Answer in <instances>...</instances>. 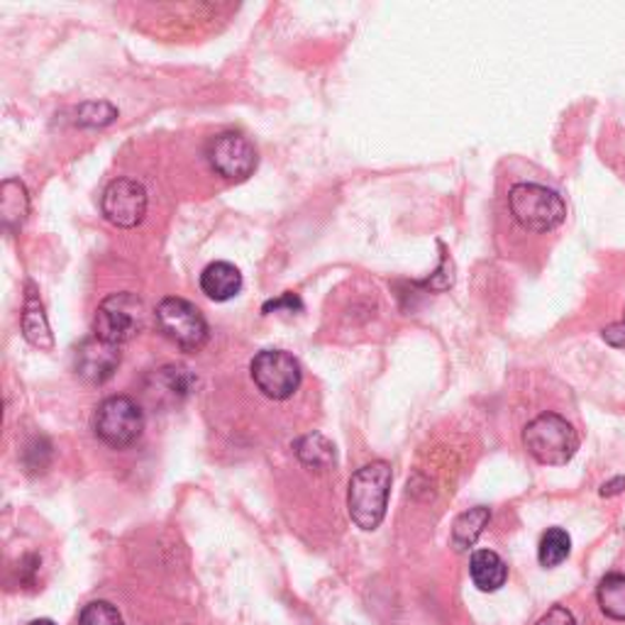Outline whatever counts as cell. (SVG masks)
<instances>
[{"label":"cell","instance_id":"obj_1","mask_svg":"<svg viewBox=\"0 0 625 625\" xmlns=\"http://www.w3.org/2000/svg\"><path fill=\"white\" fill-rule=\"evenodd\" d=\"M393 484L391 464L377 460L357 469L347 489V513L362 531H377L387 515L389 494Z\"/></svg>","mask_w":625,"mask_h":625},{"label":"cell","instance_id":"obj_2","mask_svg":"<svg viewBox=\"0 0 625 625\" xmlns=\"http://www.w3.org/2000/svg\"><path fill=\"white\" fill-rule=\"evenodd\" d=\"M509 211L513 221L527 233H552L567 218L562 196L543 184H515L509 191Z\"/></svg>","mask_w":625,"mask_h":625},{"label":"cell","instance_id":"obj_3","mask_svg":"<svg viewBox=\"0 0 625 625\" xmlns=\"http://www.w3.org/2000/svg\"><path fill=\"white\" fill-rule=\"evenodd\" d=\"M523 444L535 462L545 467H562L580 450V436H576L567 418L543 413L525 426Z\"/></svg>","mask_w":625,"mask_h":625},{"label":"cell","instance_id":"obj_4","mask_svg":"<svg viewBox=\"0 0 625 625\" xmlns=\"http://www.w3.org/2000/svg\"><path fill=\"white\" fill-rule=\"evenodd\" d=\"M156 328L184 352H198L208 342V322L198 306L186 298L170 296L154 310Z\"/></svg>","mask_w":625,"mask_h":625},{"label":"cell","instance_id":"obj_5","mask_svg":"<svg viewBox=\"0 0 625 625\" xmlns=\"http://www.w3.org/2000/svg\"><path fill=\"white\" fill-rule=\"evenodd\" d=\"M144 430V411L130 396H111L93 413L95 438L113 450L135 444Z\"/></svg>","mask_w":625,"mask_h":625},{"label":"cell","instance_id":"obj_6","mask_svg":"<svg viewBox=\"0 0 625 625\" xmlns=\"http://www.w3.org/2000/svg\"><path fill=\"white\" fill-rule=\"evenodd\" d=\"M144 304L130 291L111 294L95 310L93 335L111 345H125L135 340L144 328Z\"/></svg>","mask_w":625,"mask_h":625},{"label":"cell","instance_id":"obj_7","mask_svg":"<svg viewBox=\"0 0 625 625\" xmlns=\"http://www.w3.org/2000/svg\"><path fill=\"white\" fill-rule=\"evenodd\" d=\"M255 387L271 401H286L298 391L304 371L298 359L284 350H262L249 365Z\"/></svg>","mask_w":625,"mask_h":625},{"label":"cell","instance_id":"obj_8","mask_svg":"<svg viewBox=\"0 0 625 625\" xmlns=\"http://www.w3.org/2000/svg\"><path fill=\"white\" fill-rule=\"evenodd\" d=\"M206 156H208V164L211 170L223 176L225 182H245L257 170V150L255 144H252L245 135H239V132H221V135H215L208 147H206Z\"/></svg>","mask_w":625,"mask_h":625},{"label":"cell","instance_id":"obj_9","mask_svg":"<svg viewBox=\"0 0 625 625\" xmlns=\"http://www.w3.org/2000/svg\"><path fill=\"white\" fill-rule=\"evenodd\" d=\"M147 188L135 178H115L105 186L101 196V213L103 218L120 227V230H132L137 227L144 215H147Z\"/></svg>","mask_w":625,"mask_h":625},{"label":"cell","instance_id":"obj_10","mask_svg":"<svg viewBox=\"0 0 625 625\" xmlns=\"http://www.w3.org/2000/svg\"><path fill=\"white\" fill-rule=\"evenodd\" d=\"M120 367V347L101 338L79 342L74 350V371L86 383H105Z\"/></svg>","mask_w":625,"mask_h":625},{"label":"cell","instance_id":"obj_11","mask_svg":"<svg viewBox=\"0 0 625 625\" xmlns=\"http://www.w3.org/2000/svg\"><path fill=\"white\" fill-rule=\"evenodd\" d=\"M201 291L215 304H225L243 291V274L230 262H213L201 274Z\"/></svg>","mask_w":625,"mask_h":625},{"label":"cell","instance_id":"obj_12","mask_svg":"<svg viewBox=\"0 0 625 625\" xmlns=\"http://www.w3.org/2000/svg\"><path fill=\"white\" fill-rule=\"evenodd\" d=\"M469 574H472V582L479 592L494 594L506 584L509 567L494 550H477L472 560H469Z\"/></svg>","mask_w":625,"mask_h":625},{"label":"cell","instance_id":"obj_13","mask_svg":"<svg viewBox=\"0 0 625 625\" xmlns=\"http://www.w3.org/2000/svg\"><path fill=\"white\" fill-rule=\"evenodd\" d=\"M22 335L32 347H40V350H52L54 338L50 330V322H47L42 300L34 294V286H28L25 296V308H22Z\"/></svg>","mask_w":625,"mask_h":625},{"label":"cell","instance_id":"obj_14","mask_svg":"<svg viewBox=\"0 0 625 625\" xmlns=\"http://www.w3.org/2000/svg\"><path fill=\"white\" fill-rule=\"evenodd\" d=\"M152 381H154V387H147V393L156 396L160 401H164V399H170V401L186 399L191 389H194V383H196L194 375H191L186 367H176V365L156 369V375L152 377Z\"/></svg>","mask_w":625,"mask_h":625},{"label":"cell","instance_id":"obj_15","mask_svg":"<svg viewBox=\"0 0 625 625\" xmlns=\"http://www.w3.org/2000/svg\"><path fill=\"white\" fill-rule=\"evenodd\" d=\"M294 452L300 464L316 469V472H328L335 467V444L320 432H310V436L296 440Z\"/></svg>","mask_w":625,"mask_h":625},{"label":"cell","instance_id":"obj_16","mask_svg":"<svg viewBox=\"0 0 625 625\" xmlns=\"http://www.w3.org/2000/svg\"><path fill=\"white\" fill-rule=\"evenodd\" d=\"M489 521H491V511L486 506L469 509L457 515V521L452 523V547L457 552L474 547L477 540L482 537L484 527L489 525Z\"/></svg>","mask_w":625,"mask_h":625},{"label":"cell","instance_id":"obj_17","mask_svg":"<svg viewBox=\"0 0 625 625\" xmlns=\"http://www.w3.org/2000/svg\"><path fill=\"white\" fill-rule=\"evenodd\" d=\"M598 608L611 621H625V574L611 572L596 588Z\"/></svg>","mask_w":625,"mask_h":625},{"label":"cell","instance_id":"obj_18","mask_svg":"<svg viewBox=\"0 0 625 625\" xmlns=\"http://www.w3.org/2000/svg\"><path fill=\"white\" fill-rule=\"evenodd\" d=\"M570 552H572V537L564 527H547L543 537H540L537 560L545 570L560 567V564L570 557Z\"/></svg>","mask_w":625,"mask_h":625},{"label":"cell","instance_id":"obj_19","mask_svg":"<svg viewBox=\"0 0 625 625\" xmlns=\"http://www.w3.org/2000/svg\"><path fill=\"white\" fill-rule=\"evenodd\" d=\"M30 211V198L28 188L22 186L18 178H8L3 184V221L6 225H20L25 221V215Z\"/></svg>","mask_w":625,"mask_h":625},{"label":"cell","instance_id":"obj_20","mask_svg":"<svg viewBox=\"0 0 625 625\" xmlns=\"http://www.w3.org/2000/svg\"><path fill=\"white\" fill-rule=\"evenodd\" d=\"M79 625H125V621L111 601H91L89 606H83Z\"/></svg>","mask_w":625,"mask_h":625},{"label":"cell","instance_id":"obj_21","mask_svg":"<svg viewBox=\"0 0 625 625\" xmlns=\"http://www.w3.org/2000/svg\"><path fill=\"white\" fill-rule=\"evenodd\" d=\"M535 625H576L572 611L564 606H552L543 618H540Z\"/></svg>","mask_w":625,"mask_h":625},{"label":"cell","instance_id":"obj_22","mask_svg":"<svg viewBox=\"0 0 625 625\" xmlns=\"http://www.w3.org/2000/svg\"><path fill=\"white\" fill-rule=\"evenodd\" d=\"M281 308H288V312H294V310H304V304H300V298L294 296V294H284L281 298H276V300H269V304H264V312H271V310H281Z\"/></svg>","mask_w":625,"mask_h":625},{"label":"cell","instance_id":"obj_23","mask_svg":"<svg viewBox=\"0 0 625 625\" xmlns=\"http://www.w3.org/2000/svg\"><path fill=\"white\" fill-rule=\"evenodd\" d=\"M604 340L613 347H625V318L604 330Z\"/></svg>","mask_w":625,"mask_h":625},{"label":"cell","instance_id":"obj_24","mask_svg":"<svg viewBox=\"0 0 625 625\" xmlns=\"http://www.w3.org/2000/svg\"><path fill=\"white\" fill-rule=\"evenodd\" d=\"M623 489H625V479L616 477V479H611V482L601 486V496H606V499L618 496V494H623Z\"/></svg>","mask_w":625,"mask_h":625},{"label":"cell","instance_id":"obj_25","mask_svg":"<svg viewBox=\"0 0 625 625\" xmlns=\"http://www.w3.org/2000/svg\"><path fill=\"white\" fill-rule=\"evenodd\" d=\"M30 625H57V623L50 621V618H38V621H32Z\"/></svg>","mask_w":625,"mask_h":625}]
</instances>
